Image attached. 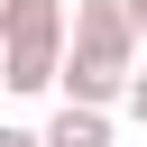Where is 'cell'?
<instances>
[{
	"label": "cell",
	"instance_id": "cell-1",
	"mask_svg": "<svg viewBox=\"0 0 147 147\" xmlns=\"http://www.w3.org/2000/svg\"><path fill=\"white\" fill-rule=\"evenodd\" d=\"M138 18H129V0H74V46H64V101H92V110H110V101H129V83H138Z\"/></svg>",
	"mask_w": 147,
	"mask_h": 147
},
{
	"label": "cell",
	"instance_id": "cell-2",
	"mask_svg": "<svg viewBox=\"0 0 147 147\" xmlns=\"http://www.w3.org/2000/svg\"><path fill=\"white\" fill-rule=\"evenodd\" d=\"M0 37H9V92L18 101H37V92H55L64 83V46H74V28H64V9L55 0H0Z\"/></svg>",
	"mask_w": 147,
	"mask_h": 147
},
{
	"label": "cell",
	"instance_id": "cell-3",
	"mask_svg": "<svg viewBox=\"0 0 147 147\" xmlns=\"http://www.w3.org/2000/svg\"><path fill=\"white\" fill-rule=\"evenodd\" d=\"M46 147H110V110L64 101V110H55V129H46Z\"/></svg>",
	"mask_w": 147,
	"mask_h": 147
},
{
	"label": "cell",
	"instance_id": "cell-4",
	"mask_svg": "<svg viewBox=\"0 0 147 147\" xmlns=\"http://www.w3.org/2000/svg\"><path fill=\"white\" fill-rule=\"evenodd\" d=\"M129 119H138V129H147V74H138V83H129Z\"/></svg>",
	"mask_w": 147,
	"mask_h": 147
},
{
	"label": "cell",
	"instance_id": "cell-5",
	"mask_svg": "<svg viewBox=\"0 0 147 147\" xmlns=\"http://www.w3.org/2000/svg\"><path fill=\"white\" fill-rule=\"evenodd\" d=\"M0 147H46V138H37V129H0Z\"/></svg>",
	"mask_w": 147,
	"mask_h": 147
},
{
	"label": "cell",
	"instance_id": "cell-6",
	"mask_svg": "<svg viewBox=\"0 0 147 147\" xmlns=\"http://www.w3.org/2000/svg\"><path fill=\"white\" fill-rule=\"evenodd\" d=\"M129 18H138V37H147V0H129Z\"/></svg>",
	"mask_w": 147,
	"mask_h": 147
}]
</instances>
